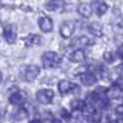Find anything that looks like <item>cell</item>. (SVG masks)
Listing matches in <instances>:
<instances>
[{"label":"cell","instance_id":"6da1fadb","mask_svg":"<svg viewBox=\"0 0 123 123\" xmlns=\"http://www.w3.org/2000/svg\"><path fill=\"white\" fill-rule=\"evenodd\" d=\"M60 62L59 55L55 52H44L42 55V64L44 68H57Z\"/></svg>","mask_w":123,"mask_h":123},{"label":"cell","instance_id":"7a4b0ae2","mask_svg":"<svg viewBox=\"0 0 123 123\" xmlns=\"http://www.w3.org/2000/svg\"><path fill=\"white\" fill-rule=\"evenodd\" d=\"M36 98L39 104L42 105H48L53 101L54 98V92L52 90H48V89H43V90H38L37 94H36Z\"/></svg>","mask_w":123,"mask_h":123},{"label":"cell","instance_id":"3957f363","mask_svg":"<svg viewBox=\"0 0 123 123\" xmlns=\"http://www.w3.org/2000/svg\"><path fill=\"white\" fill-rule=\"evenodd\" d=\"M74 30H75V22L74 21H64L60 25L59 32H60V36L63 38H69L74 33Z\"/></svg>","mask_w":123,"mask_h":123},{"label":"cell","instance_id":"277c9868","mask_svg":"<svg viewBox=\"0 0 123 123\" xmlns=\"http://www.w3.org/2000/svg\"><path fill=\"white\" fill-rule=\"evenodd\" d=\"M94 43H95V41L92 39L91 37H89V36H80V37L73 39L71 46L78 47V49H81V47H89V46H92Z\"/></svg>","mask_w":123,"mask_h":123},{"label":"cell","instance_id":"5b68a950","mask_svg":"<svg viewBox=\"0 0 123 123\" xmlns=\"http://www.w3.org/2000/svg\"><path fill=\"white\" fill-rule=\"evenodd\" d=\"M26 98H27V95H26L25 91H16V92H14V94L10 95L9 102L11 105L17 106V105H22L24 102L26 101Z\"/></svg>","mask_w":123,"mask_h":123},{"label":"cell","instance_id":"8992f818","mask_svg":"<svg viewBox=\"0 0 123 123\" xmlns=\"http://www.w3.org/2000/svg\"><path fill=\"white\" fill-rule=\"evenodd\" d=\"M4 37L6 39V42L12 44L15 43L16 41V37H17V32H16V27L14 25H7L5 28H4Z\"/></svg>","mask_w":123,"mask_h":123},{"label":"cell","instance_id":"52a82bcc","mask_svg":"<svg viewBox=\"0 0 123 123\" xmlns=\"http://www.w3.org/2000/svg\"><path fill=\"white\" fill-rule=\"evenodd\" d=\"M90 7H91V11H94L98 16L104 15L107 11V9H108L107 4L105 1H102V0H95V1H92Z\"/></svg>","mask_w":123,"mask_h":123},{"label":"cell","instance_id":"ba28073f","mask_svg":"<svg viewBox=\"0 0 123 123\" xmlns=\"http://www.w3.org/2000/svg\"><path fill=\"white\" fill-rule=\"evenodd\" d=\"M76 89H78V86L74 83L69 81V80H62L58 84V90H59V92L62 95H67L68 92L73 91V90H76Z\"/></svg>","mask_w":123,"mask_h":123},{"label":"cell","instance_id":"9c48e42d","mask_svg":"<svg viewBox=\"0 0 123 123\" xmlns=\"http://www.w3.org/2000/svg\"><path fill=\"white\" fill-rule=\"evenodd\" d=\"M39 75V68L37 65H28L26 67L25 70V79L27 81H35L37 79V76Z\"/></svg>","mask_w":123,"mask_h":123},{"label":"cell","instance_id":"30bf717a","mask_svg":"<svg viewBox=\"0 0 123 123\" xmlns=\"http://www.w3.org/2000/svg\"><path fill=\"white\" fill-rule=\"evenodd\" d=\"M80 81L85 86H92L94 84H96L97 76L94 73H91V71H85V73H83L80 75Z\"/></svg>","mask_w":123,"mask_h":123},{"label":"cell","instance_id":"8fae6325","mask_svg":"<svg viewBox=\"0 0 123 123\" xmlns=\"http://www.w3.org/2000/svg\"><path fill=\"white\" fill-rule=\"evenodd\" d=\"M38 26L43 32H50L53 30V21L47 16H41L38 18Z\"/></svg>","mask_w":123,"mask_h":123},{"label":"cell","instance_id":"7c38bea8","mask_svg":"<svg viewBox=\"0 0 123 123\" xmlns=\"http://www.w3.org/2000/svg\"><path fill=\"white\" fill-rule=\"evenodd\" d=\"M68 58H69V60L74 62V63H80V62H84L86 59V53L83 49H75L68 54Z\"/></svg>","mask_w":123,"mask_h":123},{"label":"cell","instance_id":"4fadbf2b","mask_svg":"<svg viewBox=\"0 0 123 123\" xmlns=\"http://www.w3.org/2000/svg\"><path fill=\"white\" fill-rule=\"evenodd\" d=\"M64 5H65L64 0H49L46 4V9L49 11H59L64 7Z\"/></svg>","mask_w":123,"mask_h":123},{"label":"cell","instance_id":"5bb4252c","mask_svg":"<svg viewBox=\"0 0 123 123\" xmlns=\"http://www.w3.org/2000/svg\"><path fill=\"white\" fill-rule=\"evenodd\" d=\"M25 43H26L27 47H36V46H39L41 43H42V38H41V36H38V35L31 33L30 36L26 37Z\"/></svg>","mask_w":123,"mask_h":123},{"label":"cell","instance_id":"9a60e30c","mask_svg":"<svg viewBox=\"0 0 123 123\" xmlns=\"http://www.w3.org/2000/svg\"><path fill=\"white\" fill-rule=\"evenodd\" d=\"M89 31H90L91 35L98 36V37H101L102 33H104V28H102V25L98 24V22H91V24L89 25Z\"/></svg>","mask_w":123,"mask_h":123},{"label":"cell","instance_id":"2e32d148","mask_svg":"<svg viewBox=\"0 0 123 123\" xmlns=\"http://www.w3.org/2000/svg\"><path fill=\"white\" fill-rule=\"evenodd\" d=\"M121 92H122V90H119L116 85H113L106 91V96H107V98H118L121 96Z\"/></svg>","mask_w":123,"mask_h":123},{"label":"cell","instance_id":"e0dca14e","mask_svg":"<svg viewBox=\"0 0 123 123\" xmlns=\"http://www.w3.org/2000/svg\"><path fill=\"white\" fill-rule=\"evenodd\" d=\"M78 12L83 16V17H89L92 11H91L90 5H87V4H80V5L78 6Z\"/></svg>","mask_w":123,"mask_h":123},{"label":"cell","instance_id":"ac0fdd59","mask_svg":"<svg viewBox=\"0 0 123 123\" xmlns=\"http://www.w3.org/2000/svg\"><path fill=\"white\" fill-rule=\"evenodd\" d=\"M27 116H28V112L24 107H21V108H18L17 111H15V113L12 115V118L15 121H24L25 118H27Z\"/></svg>","mask_w":123,"mask_h":123},{"label":"cell","instance_id":"d6986e66","mask_svg":"<svg viewBox=\"0 0 123 123\" xmlns=\"http://www.w3.org/2000/svg\"><path fill=\"white\" fill-rule=\"evenodd\" d=\"M70 107H71V110L73 111H75V112H80V111H83L84 110V107H85V102L83 101V100H73L71 101V104H70Z\"/></svg>","mask_w":123,"mask_h":123},{"label":"cell","instance_id":"ffe728a7","mask_svg":"<svg viewBox=\"0 0 123 123\" xmlns=\"http://www.w3.org/2000/svg\"><path fill=\"white\" fill-rule=\"evenodd\" d=\"M104 59H105V62H107V63H113L115 62V55H113V53H111V52H105Z\"/></svg>","mask_w":123,"mask_h":123},{"label":"cell","instance_id":"44dd1931","mask_svg":"<svg viewBox=\"0 0 123 123\" xmlns=\"http://www.w3.org/2000/svg\"><path fill=\"white\" fill-rule=\"evenodd\" d=\"M117 118H123V105H118L115 110Z\"/></svg>","mask_w":123,"mask_h":123},{"label":"cell","instance_id":"7402d4cb","mask_svg":"<svg viewBox=\"0 0 123 123\" xmlns=\"http://www.w3.org/2000/svg\"><path fill=\"white\" fill-rule=\"evenodd\" d=\"M60 116H62V118L65 119V121H69V119H70V113L68 112V110H65V108H62Z\"/></svg>","mask_w":123,"mask_h":123},{"label":"cell","instance_id":"603a6c76","mask_svg":"<svg viewBox=\"0 0 123 123\" xmlns=\"http://www.w3.org/2000/svg\"><path fill=\"white\" fill-rule=\"evenodd\" d=\"M115 85H116L119 90L123 91V79H122V78H118V79L116 80V84H115Z\"/></svg>","mask_w":123,"mask_h":123},{"label":"cell","instance_id":"cb8c5ba5","mask_svg":"<svg viewBox=\"0 0 123 123\" xmlns=\"http://www.w3.org/2000/svg\"><path fill=\"white\" fill-rule=\"evenodd\" d=\"M117 55H118V58L123 59V47H121V48L117 49Z\"/></svg>","mask_w":123,"mask_h":123},{"label":"cell","instance_id":"d4e9b609","mask_svg":"<svg viewBox=\"0 0 123 123\" xmlns=\"http://www.w3.org/2000/svg\"><path fill=\"white\" fill-rule=\"evenodd\" d=\"M117 71L119 73V75H121V78L123 79V64H121L118 68H117Z\"/></svg>","mask_w":123,"mask_h":123},{"label":"cell","instance_id":"484cf974","mask_svg":"<svg viewBox=\"0 0 123 123\" xmlns=\"http://www.w3.org/2000/svg\"><path fill=\"white\" fill-rule=\"evenodd\" d=\"M49 123H62V121L60 119H57V118H53V119H50Z\"/></svg>","mask_w":123,"mask_h":123},{"label":"cell","instance_id":"4316f807","mask_svg":"<svg viewBox=\"0 0 123 123\" xmlns=\"http://www.w3.org/2000/svg\"><path fill=\"white\" fill-rule=\"evenodd\" d=\"M30 123H43V122L41 121V119H38V118H36V119H32Z\"/></svg>","mask_w":123,"mask_h":123},{"label":"cell","instance_id":"83f0119b","mask_svg":"<svg viewBox=\"0 0 123 123\" xmlns=\"http://www.w3.org/2000/svg\"><path fill=\"white\" fill-rule=\"evenodd\" d=\"M115 123H123V118H117L115 121Z\"/></svg>","mask_w":123,"mask_h":123},{"label":"cell","instance_id":"f1b7e54d","mask_svg":"<svg viewBox=\"0 0 123 123\" xmlns=\"http://www.w3.org/2000/svg\"><path fill=\"white\" fill-rule=\"evenodd\" d=\"M1 118H3V112L0 111V119H1Z\"/></svg>","mask_w":123,"mask_h":123},{"label":"cell","instance_id":"f546056e","mask_svg":"<svg viewBox=\"0 0 123 123\" xmlns=\"http://www.w3.org/2000/svg\"><path fill=\"white\" fill-rule=\"evenodd\" d=\"M0 80H1V73H0Z\"/></svg>","mask_w":123,"mask_h":123}]
</instances>
